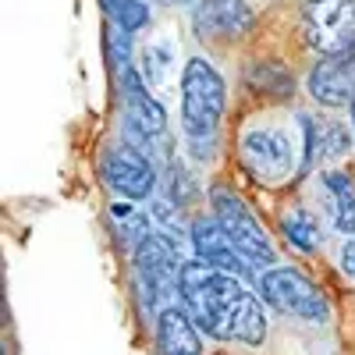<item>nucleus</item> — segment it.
Returning a JSON list of instances; mask_svg holds the SVG:
<instances>
[{"label":"nucleus","instance_id":"f257e3e1","mask_svg":"<svg viewBox=\"0 0 355 355\" xmlns=\"http://www.w3.org/2000/svg\"><path fill=\"white\" fill-rule=\"evenodd\" d=\"M178 299L199 323V331H206L210 338L242 345L266 341V313L242 277L217 270L202 259H185Z\"/></svg>","mask_w":355,"mask_h":355},{"label":"nucleus","instance_id":"f03ea898","mask_svg":"<svg viewBox=\"0 0 355 355\" xmlns=\"http://www.w3.org/2000/svg\"><path fill=\"white\" fill-rule=\"evenodd\" d=\"M227 103V85L220 71L206 61L192 57L182 68V128L185 135H214Z\"/></svg>","mask_w":355,"mask_h":355},{"label":"nucleus","instance_id":"7ed1b4c3","mask_svg":"<svg viewBox=\"0 0 355 355\" xmlns=\"http://www.w3.org/2000/svg\"><path fill=\"white\" fill-rule=\"evenodd\" d=\"M239 150H242L245 171L256 178L259 185H270V189L288 185L291 178L302 171V160H299L302 150H295V139L284 128H274V125L245 128Z\"/></svg>","mask_w":355,"mask_h":355},{"label":"nucleus","instance_id":"20e7f679","mask_svg":"<svg viewBox=\"0 0 355 355\" xmlns=\"http://www.w3.org/2000/svg\"><path fill=\"white\" fill-rule=\"evenodd\" d=\"M182 266H185L182 245L164 231H153L135 249V270H139V281L146 288L150 309H157V313L167 309V299H174L178 288H182Z\"/></svg>","mask_w":355,"mask_h":355},{"label":"nucleus","instance_id":"39448f33","mask_svg":"<svg viewBox=\"0 0 355 355\" xmlns=\"http://www.w3.org/2000/svg\"><path fill=\"white\" fill-rule=\"evenodd\" d=\"M256 288L263 295V302H270L277 313L295 316V320H309V323H323L331 316V306L323 299V291L299 274L295 266H270L256 277Z\"/></svg>","mask_w":355,"mask_h":355},{"label":"nucleus","instance_id":"423d86ee","mask_svg":"<svg viewBox=\"0 0 355 355\" xmlns=\"http://www.w3.org/2000/svg\"><path fill=\"white\" fill-rule=\"evenodd\" d=\"M302 25L320 57H355V0H306Z\"/></svg>","mask_w":355,"mask_h":355},{"label":"nucleus","instance_id":"0eeeda50","mask_svg":"<svg viewBox=\"0 0 355 355\" xmlns=\"http://www.w3.org/2000/svg\"><path fill=\"white\" fill-rule=\"evenodd\" d=\"M210 202H214V217L227 231V239L234 242V249L242 252V259L249 266H263V270H270V263L277 256H274V245H270V239H266L263 224L249 214V206L231 189H224V185L210 189Z\"/></svg>","mask_w":355,"mask_h":355},{"label":"nucleus","instance_id":"6e6552de","mask_svg":"<svg viewBox=\"0 0 355 355\" xmlns=\"http://www.w3.org/2000/svg\"><path fill=\"white\" fill-rule=\"evenodd\" d=\"M100 174L103 185L117 196V199H146L157 185V167L135 146H114V150L103 153L100 160Z\"/></svg>","mask_w":355,"mask_h":355},{"label":"nucleus","instance_id":"1a4fd4ad","mask_svg":"<svg viewBox=\"0 0 355 355\" xmlns=\"http://www.w3.org/2000/svg\"><path fill=\"white\" fill-rule=\"evenodd\" d=\"M121 89H125V103H128V135L139 146H153V139H160L167 132V110L164 103L153 96V89L146 85L139 68H125L121 71Z\"/></svg>","mask_w":355,"mask_h":355},{"label":"nucleus","instance_id":"9d476101","mask_svg":"<svg viewBox=\"0 0 355 355\" xmlns=\"http://www.w3.org/2000/svg\"><path fill=\"white\" fill-rule=\"evenodd\" d=\"M189 242L196 249V259L217 266V270H227V274L242 277V281L252 274V266L242 259L239 249H234V242L227 239V231L220 227L217 217H196L192 227H189Z\"/></svg>","mask_w":355,"mask_h":355},{"label":"nucleus","instance_id":"9b49d317","mask_svg":"<svg viewBox=\"0 0 355 355\" xmlns=\"http://www.w3.org/2000/svg\"><path fill=\"white\" fill-rule=\"evenodd\" d=\"M309 96L323 107H352L355 100V57H323L313 64L309 78Z\"/></svg>","mask_w":355,"mask_h":355},{"label":"nucleus","instance_id":"f8f14e48","mask_svg":"<svg viewBox=\"0 0 355 355\" xmlns=\"http://www.w3.org/2000/svg\"><path fill=\"white\" fill-rule=\"evenodd\" d=\"M192 25L199 40H239L252 28V11L245 0H199Z\"/></svg>","mask_w":355,"mask_h":355},{"label":"nucleus","instance_id":"ddd939ff","mask_svg":"<svg viewBox=\"0 0 355 355\" xmlns=\"http://www.w3.org/2000/svg\"><path fill=\"white\" fill-rule=\"evenodd\" d=\"M299 132H302V171L299 174H309L316 164H331L348 153L352 135L341 121H316V117L302 114Z\"/></svg>","mask_w":355,"mask_h":355},{"label":"nucleus","instance_id":"4468645a","mask_svg":"<svg viewBox=\"0 0 355 355\" xmlns=\"http://www.w3.org/2000/svg\"><path fill=\"white\" fill-rule=\"evenodd\" d=\"M157 345H160V355H199L202 352L199 323L189 316L185 306H167L164 313H157Z\"/></svg>","mask_w":355,"mask_h":355},{"label":"nucleus","instance_id":"2eb2a0df","mask_svg":"<svg viewBox=\"0 0 355 355\" xmlns=\"http://www.w3.org/2000/svg\"><path fill=\"white\" fill-rule=\"evenodd\" d=\"M323 192H327V214L341 234H355V185L341 171L323 174Z\"/></svg>","mask_w":355,"mask_h":355},{"label":"nucleus","instance_id":"dca6fc26","mask_svg":"<svg viewBox=\"0 0 355 355\" xmlns=\"http://www.w3.org/2000/svg\"><path fill=\"white\" fill-rule=\"evenodd\" d=\"M139 71H142V78H146V85L150 89H157V93H167V89L174 85V50H171V43H164V40H153L150 46L142 50V57H139Z\"/></svg>","mask_w":355,"mask_h":355},{"label":"nucleus","instance_id":"f3484780","mask_svg":"<svg viewBox=\"0 0 355 355\" xmlns=\"http://www.w3.org/2000/svg\"><path fill=\"white\" fill-rule=\"evenodd\" d=\"M281 231H284V242L291 249H299V252H316L320 242H323V234H320V220L313 210H306V206H295L291 214L281 217Z\"/></svg>","mask_w":355,"mask_h":355},{"label":"nucleus","instance_id":"a211bd4d","mask_svg":"<svg viewBox=\"0 0 355 355\" xmlns=\"http://www.w3.org/2000/svg\"><path fill=\"white\" fill-rule=\"evenodd\" d=\"M100 8L110 18V25L128 33V36L150 25V8H146V0H100Z\"/></svg>","mask_w":355,"mask_h":355},{"label":"nucleus","instance_id":"6ab92c4d","mask_svg":"<svg viewBox=\"0 0 355 355\" xmlns=\"http://www.w3.org/2000/svg\"><path fill=\"white\" fill-rule=\"evenodd\" d=\"M249 85L252 89H263V93H270V96H288L291 89H295V78L281 68V64H270V61H259L249 68Z\"/></svg>","mask_w":355,"mask_h":355},{"label":"nucleus","instance_id":"aec40b11","mask_svg":"<svg viewBox=\"0 0 355 355\" xmlns=\"http://www.w3.org/2000/svg\"><path fill=\"white\" fill-rule=\"evenodd\" d=\"M150 217L167 227L164 234H171V239L182 242V206H178V202H171V199H153V202H150Z\"/></svg>","mask_w":355,"mask_h":355},{"label":"nucleus","instance_id":"412c9836","mask_svg":"<svg viewBox=\"0 0 355 355\" xmlns=\"http://www.w3.org/2000/svg\"><path fill=\"white\" fill-rule=\"evenodd\" d=\"M167 178H171V202L185 206L196 196V182L189 178V171L178 164V160H167Z\"/></svg>","mask_w":355,"mask_h":355},{"label":"nucleus","instance_id":"4be33fe9","mask_svg":"<svg viewBox=\"0 0 355 355\" xmlns=\"http://www.w3.org/2000/svg\"><path fill=\"white\" fill-rule=\"evenodd\" d=\"M107 46H110V64L114 68H132V36L121 33V28H114L110 25V33H107Z\"/></svg>","mask_w":355,"mask_h":355},{"label":"nucleus","instance_id":"5701e85b","mask_svg":"<svg viewBox=\"0 0 355 355\" xmlns=\"http://www.w3.org/2000/svg\"><path fill=\"white\" fill-rule=\"evenodd\" d=\"M185 139H189V150H192L196 160H210L214 157V146H217L214 135H185Z\"/></svg>","mask_w":355,"mask_h":355},{"label":"nucleus","instance_id":"b1692460","mask_svg":"<svg viewBox=\"0 0 355 355\" xmlns=\"http://www.w3.org/2000/svg\"><path fill=\"white\" fill-rule=\"evenodd\" d=\"M341 270H345V274H352V277H355V239H352V242H345V245H341Z\"/></svg>","mask_w":355,"mask_h":355},{"label":"nucleus","instance_id":"393cba45","mask_svg":"<svg viewBox=\"0 0 355 355\" xmlns=\"http://www.w3.org/2000/svg\"><path fill=\"white\" fill-rule=\"evenodd\" d=\"M348 117H352V135H355V100H352V107H348Z\"/></svg>","mask_w":355,"mask_h":355}]
</instances>
